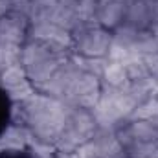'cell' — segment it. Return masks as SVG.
Returning <instances> with one entry per match:
<instances>
[{
	"mask_svg": "<svg viewBox=\"0 0 158 158\" xmlns=\"http://www.w3.org/2000/svg\"><path fill=\"white\" fill-rule=\"evenodd\" d=\"M11 112H13L11 98H9V94H7V90L0 88V136H2V134L6 132V129L9 127Z\"/></svg>",
	"mask_w": 158,
	"mask_h": 158,
	"instance_id": "6da1fadb",
	"label": "cell"
},
{
	"mask_svg": "<svg viewBox=\"0 0 158 158\" xmlns=\"http://www.w3.org/2000/svg\"><path fill=\"white\" fill-rule=\"evenodd\" d=\"M0 158H37L31 151L26 149H4L0 151Z\"/></svg>",
	"mask_w": 158,
	"mask_h": 158,
	"instance_id": "7a4b0ae2",
	"label": "cell"
}]
</instances>
